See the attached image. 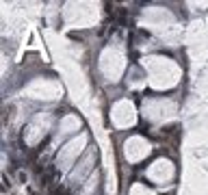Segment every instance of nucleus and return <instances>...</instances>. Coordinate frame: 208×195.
<instances>
[{
    "instance_id": "obj_1",
    "label": "nucleus",
    "mask_w": 208,
    "mask_h": 195,
    "mask_svg": "<svg viewBox=\"0 0 208 195\" xmlns=\"http://www.w3.org/2000/svg\"><path fill=\"white\" fill-rule=\"evenodd\" d=\"M117 20H119L122 24H126V9H122V11L117 13Z\"/></svg>"
},
{
    "instance_id": "obj_2",
    "label": "nucleus",
    "mask_w": 208,
    "mask_h": 195,
    "mask_svg": "<svg viewBox=\"0 0 208 195\" xmlns=\"http://www.w3.org/2000/svg\"><path fill=\"white\" fill-rule=\"evenodd\" d=\"M52 195H70V193H67V191H65L63 187H59L56 191H52Z\"/></svg>"
},
{
    "instance_id": "obj_3",
    "label": "nucleus",
    "mask_w": 208,
    "mask_h": 195,
    "mask_svg": "<svg viewBox=\"0 0 208 195\" xmlns=\"http://www.w3.org/2000/svg\"><path fill=\"white\" fill-rule=\"evenodd\" d=\"M104 11H106V13H113V4H111V2H104Z\"/></svg>"
},
{
    "instance_id": "obj_4",
    "label": "nucleus",
    "mask_w": 208,
    "mask_h": 195,
    "mask_svg": "<svg viewBox=\"0 0 208 195\" xmlns=\"http://www.w3.org/2000/svg\"><path fill=\"white\" fill-rule=\"evenodd\" d=\"M2 182H4V189H9V187H11V182H9V178H7V176H2Z\"/></svg>"
},
{
    "instance_id": "obj_5",
    "label": "nucleus",
    "mask_w": 208,
    "mask_h": 195,
    "mask_svg": "<svg viewBox=\"0 0 208 195\" xmlns=\"http://www.w3.org/2000/svg\"><path fill=\"white\" fill-rule=\"evenodd\" d=\"M165 195H171V193H165Z\"/></svg>"
}]
</instances>
